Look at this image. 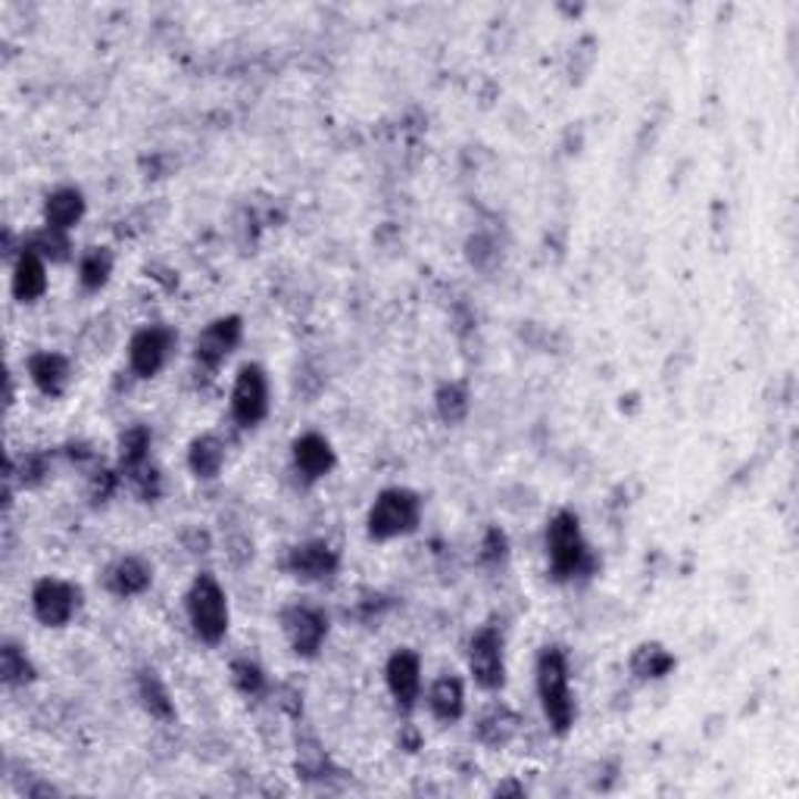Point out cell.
<instances>
[{
	"instance_id": "23",
	"label": "cell",
	"mask_w": 799,
	"mask_h": 799,
	"mask_svg": "<svg viewBox=\"0 0 799 799\" xmlns=\"http://www.w3.org/2000/svg\"><path fill=\"white\" fill-rule=\"evenodd\" d=\"M515 725H519V718H515L506 706H493L491 713L481 718L478 737H481L488 747H503L512 734H515Z\"/></svg>"
},
{
	"instance_id": "8",
	"label": "cell",
	"mask_w": 799,
	"mask_h": 799,
	"mask_svg": "<svg viewBox=\"0 0 799 799\" xmlns=\"http://www.w3.org/2000/svg\"><path fill=\"white\" fill-rule=\"evenodd\" d=\"M281 631L297 656H316L328 637V615L319 606L294 603L281 613Z\"/></svg>"
},
{
	"instance_id": "1",
	"label": "cell",
	"mask_w": 799,
	"mask_h": 799,
	"mask_svg": "<svg viewBox=\"0 0 799 799\" xmlns=\"http://www.w3.org/2000/svg\"><path fill=\"white\" fill-rule=\"evenodd\" d=\"M546 556L550 568L560 581H575L594 572V553L581 534V522L575 512L562 510L550 519L546 527Z\"/></svg>"
},
{
	"instance_id": "24",
	"label": "cell",
	"mask_w": 799,
	"mask_h": 799,
	"mask_svg": "<svg viewBox=\"0 0 799 799\" xmlns=\"http://www.w3.org/2000/svg\"><path fill=\"white\" fill-rule=\"evenodd\" d=\"M34 668L29 663V656H25V649L17 644H7L0 646V678L3 684H10V687H19V684H25V680H32Z\"/></svg>"
},
{
	"instance_id": "5",
	"label": "cell",
	"mask_w": 799,
	"mask_h": 799,
	"mask_svg": "<svg viewBox=\"0 0 799 799\" xmlns=\"http://www.w3.org/2000/svg\"><path fill=\"white\" fill-rule=\"evenodd\" d=\"M82 606V591L63 578H41L32 591V613L48 628H63Z\"/></svg>"
},
{
	"instance_id": "18",
	"label": "cell",
	"mask_w": 799,
	"mask_h": 799,
	"mask_svg": "<svg viewBox=\"0 0 799 799\" xmlns=\"http://www.w3.org/2000/svg\"><path fill=\"white\" fill-rule=\"evenodd\" d=\"M85 216V197L79 187H60L53 191L44 204V225L48 228H57V232H69L75 228L79 222Z\"/></svg>"
},
{
	"instance_id": "28",
	"label": "cell",
	"mask_w": 799,
	"mask_h": 799,
	"mask_svg": "<svg viewBox=\"0 0 799 799\" xmlns=\"http://www.w3.org/2000/svg\"><path fill=\"white\" fill-rule=\"evenodd\" d=\"M232 680H235V687L244 697H259L266 690V675L250 659H238V663L232 665Z\"/></svg>"
},
{
	"instance_id": "9",
	"label": "cell",
	"mask_w": 799,
	"mask_h": 799,
	"mask_svg": "<svg viewBox=\"0 0 799 799\" xmlns=\"http://www.w3.org/2000/svg\"><path fill=\"white\" fill-rule=\"evenodd\" d=\"M175 331L166 325H147L141 328L129 344V366L137 378H154L175 350Z\"/></svg>"
},
{
	"instance_id": "20",
	"label": "cell",
	"mask_w": 799,
	"mask_h": 799,
	"mask_svg": "<svg viewBox=\"0 0 799 799\" xmlns=\"http://www.w3.org/2000/svg\"><path fill=\"white\" fill-rule=\"evenodd\" d=\"M151 443H154V438H151V431H147L144 426L129 428V431L122 434L120 462H122V472H125V475H135V472H141V469L147 465V457H151Z\"/></svg>"
},
{
	"instance_id": "3",
	"label": "cell",
	"mask_w": 799,
	"mask_h": 799,
	"mask_svg": "<svg viewBox=\"0 0 799 799\" xmlns=\"http://www.w3.org/2000/svg\"><path fill=\"white\" fill-rule=\"evenodd\" d=\"M185 613L191 631L204 644H219L228 634V596L213 575H197L185 594Z\"/></svg>"
},
{
	"instance_id": "14",
	"label": "cell",
	"mask_w": 799,
	"mask_h": 799,
	"mask_svg": "<svg viewBox=\"0 0 799 799\" xmlns=\"http://www.w3.org/2000/svg\"><path fill=\"white\" fill-rule=\"evenodd\" d=\"M294 465L307 481H319L335 469V450L322 434H304L294 441Z\"/></svg>"
},
{
	"instance_id": "27",
	"label": "cell",
	"mask_w": 799,
	"mask_h": 799,
	"mask_svg": "<svg viewBox=\"0 0 799 799\" xmlns=\"http://www.w3.org/2000/svg\"><path fill=\"white\" fill-rule=\"evenodd\" d=\"M438 412H441L443 422H450V426L462 422L469 416V391H465V385H460V381L443 385L441 391H438Z\"/></svg>"
},
{
	"instance_id": "4",
	"label": "cell",
	"mask_w": 799,
	"mask_h": 799,
	"mask_svg": "<svg viewBox=\"0 0 799 799\" xmlns=\"http://www.w3.org/2000/svg\"><path fill=\"white\" fill-rule=\"evenodd\" d=\"M422 519V500L407 488H388L378 493L369 510V534L375 541H393L416 531Z\"/></svg>"
},
{
	"instance_id": "10",
	"label": "cell",
	"mask_w": 799,
	"mask_h": 799,
	"mask_svg": "<svg viewBox=\"0 0 799 799\" xmlns=\"http://www.w3.org/2000/svg\"><path fill=\"white\" fill-rule=\"evenodd\" d=\"M244 338V325L238 316H222L206 325L204 331L194 340V359L206 372H216L225 359L235 354V347Z\"/></svg>"
},
{
	"instance_id": "17",
	"label": "cell",
	"mask_w": 799,
	"mask_h": 799,
	"mask_svg": "<svg viewBox=\"0 0 799 799\" xmlns=\"http://www.w3.org/2000/svg\"><path fill=\"white\" fill-rule=\"evenodd\" d=\"M428 709L438 721H460L465 713V687L457 675H443L428 690Z\"/></svg>"
},
{
	"instance_id": "7",
	"label": "cell",
	"mask_w": 799,
	"mask_h": 799,
	"mask_svg": "<svg viewBox=\"0 0 799 799\" xmlns=\"http://www.w3.org/2000/svg\"><path fill=\"white\" fill-rule=\"evenodd\" d=\"M269 412V378L259 366H244L232 388V416L240 428H256Z\"/></svg>"
},
{
	"instance_id": "29",
	"label": "cell",
	"mask_w": 799,
	"mask_h": 799,
	"mask_svg": "<svg viewBox=\"0 0 799 799\" xmlns=\"http://www.w3.org/2000/svg\"><path fill=\"white\" fill-rule=\"evenodd\" d=\"M506 556V534L503 531H488V537H484V546H481V560L484 562H503Z\"/></svg>"
},
{
	"instance_id": "22",
	"label": "cell",
	"mask_w": 799,
	"mask_h": 799,
	"mask_svg": "<svg viewBox=\"0 0 799 799\" xmlns=\"http://www.w3.org/2000/svg\"><path fill=\"white\" fill-rule=\"evenodd\" d=\"M113 273V254L106 247H91L79 259V281L88 290H101Z\"/></svg>"
},
{
	"instance_id": "19",
	"label": "cell",
	"mask_w": 799,
	"mask_h": 799,
	"mask_svg": "<svg viewBox=\"0 0 799 799\" xmlns=\"http://www.w3.org/2000/svg\"><path fill=\"white\" fill-rule=\"evenodd\" d=\"M187 465L197 478H216L225 465V443L213 434L197 438L187 450Z\"/></svg>"
},
{
	"instance_id": "13",
	"label": "cell",
	"mask_w": 799,
	"mask_h": 799,
	"mask_svg": "<svg viewBox=\"0 0 799 799\" xmlns=\"http://www.w3.org/2000/svg\"><path fill=\"white\" fill-rule=\"evenodd\" d=\"M103 584L113 596H137L154 584V568L141 556H122L106 568Z\"/></svg>"
},
{
	"instance_id": "26",
	"label": "cell",
	"mask_w": 799,
	"mask_h": 799,
	"mask_svg": "<svg viewBox=\"0 0 799 799\" xmlns=\"http://www.w3.org/2000/svg\"><path fill=\"white\" fill-rule=\"evenodd\" d=\"M22 247H29V250H34V254L41 256V259H51V263L66 259L69 250H72V244H69V232H57V228H48V225H44V232L32 235L29 244H22Z\"/></svg>"
},
{
	"instance_id": "25",
	"label": "cell",
	"mask_w": 799,
	"mask_h": 799,
	"mask_svg": "<svg viewBox=\"0 0 799 799\" xmlns=\"http://www.w3.org/2000/svg\"><path fill=\"white\" fill-rule=\"evenodd\" d=\"M137 690H141V699H144V709L151 715H156V718H172V715H175L170 690H166V684L160 680L156 672H144Z\"/></svg>"
},
{
	"instance_id": "16",
	"label": "cell",
	"mask_w": 799,
	"mask_h": 799,
	"mask_svg": "<svg viewBox=\"0 0 799 799\" xmlns=\"http://www.w3.org/2000/svg\"><path fill=\"white\" fill-rule=\"evenodd\" d=\"M29 378L34 381V388L48 397H60L69 388V378H72V366L63 354H34L29 357Z\"/></svg>"
},
{
	"instance_id": "15",
	"label": "cell",
	"mask_w": 799,
	"mask_h": 799,
	"mask_svg": "<svg viewBox=\"0 0 799 799\" xmlns=\"http://www.w3.org/2000/svg\"><path fill=\"white\" fill-rule=\"evenodd\" d=\"M48 290V259L22 247L17 256V266H13V294L22 304H34L41 294Z\"/></svg>"
},
{
	"instance_id": "12",
	"label": "cell",
	"mask_w": 799,
	"mask_h": 799,
	"mask_svg": "<svg viewBox=\"0 0 799 799\" xmlns=\"http://www.w3.org/2000/svg\"><path fill=\"white\" fill-rule=\"evenodd\" d=\"M288 572L300 581H325L338 572V553L322 541L294 546L288 553Z\"/></svg>"
},
{
	"instance_id": "6",
	"label": "cell",
	"mask_w": 799,
	"mask_h": 799,
	"mask_svg": "<svg viewBox=\"0 0 799 799\" xmlns=\"http://www.w3.org/2000/svg\"><path fill=\"white\" fill-rule=\"evenodd\" d=\"M469 675L481 690H500L506 680V659H503V634L496 628H481L469 641Z\"/></svg>"
},
{
	"instance_id": "11",
	"label": "cell",
	"mask_w": 799,
	"mask_h": 799,
	"mask_svg": "<svg viewBox=\"0 0 799 799\" xmlns=\"http://www.w3.org/2000/svg\"><path fill=\"white\" fill-rule=\"evenodd\" d=\"M385 680H388V690H391L393 703L400 709H412L419 690H422V663L412 649H397L388 668H385Z\"/></svg>"
},
{
	"instance_id": "21",
	"label": "cell",
	"mask_w": 799,
	"mask_h": 799,
	"mask_svg": "<svg viewBox=\"0 0 799 799\" xmlns=\"http://www.w3.org/2000/svg\"><path fill=\"white\" fill-rule=\"evenodd\" d=\"M672 668H675V656L659 644L637 646V653H634V659H631V672L641 680L665 678Z\"/></svg>"
},
{
	"instance_id": "30",
	"label": "cell",
	"mask_w": 799,
	"mask_h": 799,
	"mask_svg": "<svg viewBox=\"0 0 799 799\" xmlns=\"http://www.w3.org/2000/svg\"><path fill=\"white\" fill-rule=\"evenodd\" d=\"M113 491H116V478H113V472H98V475H94V484H91V496L103 503Z\"/></svg>"
},
{
	"instance_id": "2",
	"label": "cell",
	"mask_w": 799,
	"mask_h": 799,
	"mask_svg": "<svg viewBox=\"0 0 799 799\" xmlns=\"http://www.w3.org/2000/svg\"><path fill=\"white\" fill-rule=\"evenodd\" d=\"M537 697L553 731L565 734L575 725V699L568 684V659L560 646H546L537 656Z\"/></svg>"
}]
</instances>
